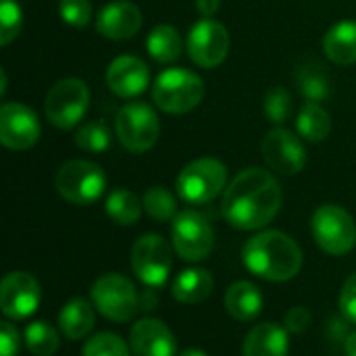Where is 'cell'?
Here are the masks:
<instances>
[{
	"instance_id": "cell-1",
	"label": "cell",
	"mask_w": 356,
	"mask_h": 356,
	"mask_svg": "<svg viewBox=\"0 0 356 356\" xmlns=\"http://www.w3.org/2000/svg\"><path fill=\"white\" fill-rule=\"evenodd\" d=\"M282 188L267 169H246L227 186L221 213L236 229H261L275 219L282 209Z\"/></svg>"
},
{
	"instance_id": "cell-2",
	"label": "cell",
	"mask_w": 356,
	"mask_h": 356,
	"mask_svg": "<svg viewBox=\"0 0 356 356\" xmlns=\"http://www.w3.org/2000/svg\"><path fill=\"white\" fill-rule=\"evenodd\" d=\"M242 259L250 273L267 282H288L302 267L298 244L282 232H261L250 238L242 250Z\"/></svg>"
},
{
	"instance_id": "cell-3",
	"label": "cell",
	"mask_w": 356,
	"mask_h": 356,
	"mask_svg": "<svg viewBox=\"0 0 356 356\" xmlns=\"http://www.w3.org/2000/svg\"><path fill=\"white\" fill-rule=\"evenodd\" d=\"M204 98V81L190 69H167L152 86L154 104L171 115L196 108Z\"/></svg>"
},
{
	"instance_id": "cell-4",
	"label": "cell",
	"mask_w": 356,
	"mask_h": 356,
	"mask_svg": "<svg viewBox=\"0 0 356 356\" xmlns=\"http://www.w3.org/2000/svg\"><path fill=\"white\" fill-rule=\"evenodd\" d=\"M227 184V167L219 159H196L177 175V192L190 204L211 202Z\"/></svg>"
},
{
	"instance_id": "cell-5",
	"label": "cell",
	"mask_w": 356,
	"mask_h": 356,
	"mask_svg": "<svg viewBox=\"0 0 356 356\" xmlns=\"http://www.w3.org/2000/svg\"><path fill=\"white\" fill-rule=\"evenodd\" d=\"M115 131L119 142L129 152L150 150L161 134V121L146 102H127L121 106L115 119Z\"/></svg>"
},
{
	"instance_id": "cell-6",
	"label": "cell",
	"mask_w": 356,
	"mask_h": 356,
	"mask_svg": "<svg viewBox=\"0 0 356 356\" xmlns=\"http://www.w3.org/2000/svg\"><path fill=\"white\" fill-rule=\"evenodd\" d=\"M313 238L321 250L342 257L356 246V223L348 211L336 204H323L313 215Z\"/></svg>"
},
{
	"instance_id": "cell-7",
	"label": "cell",
	"mask_w": 356,
	"mask_h": 356,
	"mask_svg": "<svg viewBox=\"0 0 356 356\" xmlns=\"http://www.w3.org/2000/svg\"><path fill=\"white\" fill-rule=\"evenodd\" d=\"M54 186L65 200L73 204H92L102 196L106 175L90 161H69L56 171Z\"/></svg>"
},
{
	"instance_id": "cell-8",
	"label": "cell",
	"mask_w": 356,
	"mask_h": 356,
	"mask_svg": "<svg viewBox=\"0 0 356 356\" xmlns=\"http://www.w3.org/2000/svg\"><path fill=\"white\" fill-rule=\"evenodd\" d=\"M90 104V90L88 86L77 79V77H67L56 81L44 102V113L46 119L58 127V129H69L81 121Z\"/></svg>"
},
{
	"instance_id": "cell-9",
	"label": "cell",
	"mask_w": 356,
	"mask_h": 356,
	"mask_svg": "<svg viewBox=\"0 0 356 356\" xmlns=\"http://www.w3.org/2000/svg\"><path fill=\"white\" fill-rule=\"evenodd\" d=\"M171 240L175 252L184 261L196 263V261H204L213 252L215 232L204 215L196 211H181L173 219Z\"/></svg>"
},
{
	"instance_id": "cell-10",
	"label": "cell",
	"mask_w": 356,
	"mask_h": 356,
	"mask_svg": "<svg viewBox=\"0 0 356 356\" xmlns=\"http://www.w3.org/2000/svg\"><path fill=\"white\" fill-rule=\"evenodd\" d=\"M94 307L111 321L125 323L138 313V292L121 273H106L92 286Z\"/></svg>"
},
{
	"instance_id": "cell-11",
	"label": "cell",
	"mask_w": 356,
	"mask_h": 356,
	"mask_svg": "<svg viewBox=\"0 0 356 356\" xmlns=\"http://www.w3.org/2000/svg\"><path fill=\"white\" fill-rule=\"evenodd\" d=\"M173 265V252L163 236L146 234L131 248V269L148 288H161Z\"/></svg>"
},
{
	"instance_id": "cell-12",
	"label": "cell",
	"mask_w": 356,
	"mask_h": 356,
	"mask_svg": "<svg viewBox=\"0 0 356 356\" xmlns=\"http://www.w3.org/2000/svg\"><path fill=\"white\" fill-rule=\"evenodd\" d=\"M186 48H188L190 58L198 67L213 69V67L221 65L227 56L229 33L219 21L202 19L190 29Z\"/></svg>"
},
{
	"instance_id": "cell-13",
	"label": "cell",
	"mask_w": 356,
	"mask_h": 356,
	"mask_svg": "<svg viewBox=\"0 0 356 356\" xmlns=\"http://www.w3.org/2000/svg\"><path fill=\"white\" fill-rule=\"evenodd\" d=\"M40 138V121L38 115L21 104L6 102L0 108V142L8 150H27Z\"/></svg>"
},
{
	"instance_id": "cell-14",
	"label": "cell",
	"mask_w": 356,
	"mask_h": 356,
	"mask_svg": "<svg viewBox=\"0 0 356 356\" xmlns=\"http://www.w3.org/2000/svg\"><path fill=\"white\" fill-rule=\"evenodd\" d=\"M261 150L265 163L282 175H296L307 165V150L300 138L288 129L269 131L261 144Z\"/></svg>"
},
{
	"instance_id": "cell-15",
	"label": "cell",
	"mask_w": 356,
	"mask_h": 356,
	"mask_svg": "<svg viewBox=\"0 0 356 356\" xmlns=\"http://www.w3.org/2000/svg\"><path fill=\"white\" fill-rule=\"evenodd\" d=\"M40 296V286L33 275L13 271L0 284V311L8 319H25L38 311Z\"/></svg>"
},
{
	"instance_id": "cell-16",
	"label": "cell",
	"mask_w": 356,
	"mask_h": 356,
	"mask_svg": "<svg viewBox=\"0 0 356 356\" xmlns=\"http://www.w3.org/2000/svg\"><path fill=\"white\" fill-rule=\"evenodd\" d=\"M150 81V71L146 63L138 56L125 54L117 56L106 69V86L119 98L140 96Z\"/></svg>"
},
{
	"instance_id": "cell-17",
	"label": "cell",
	"mask_w": 356,
	"mask_h": 356,
	"mask_svg": "<svg viewBox=\"0 0 356 356\" xmlns=\"http://www.w3.org/2000/svg\"><path fill=\"white\" fill-rule=\"evenodd\" d=\"M134 356H175L177 342L173 332L159 319H142L129 332Z\"/></svg>"
},
{
	"instance_id": "cell-18",
	"label": "cell",
	"mask_w": 356,
	"mask_h": 356,
	"mask_svg": "<svg viewBox=\"0 0 356 356\" xmlns=\"http://www.w3.org/2000/svg\"><path fill=\"white\" fill-rule=\"evenodd\" d=\"M140 27L142 13L129 0H115L106 4L96 19L98 33L108 40H129L140 31Z\"/></svg>"
},
{
	"instance_id": "cell-19",
	"label": "cell",
	"mask_w": 356,
	"mask_h": 356,
	"mask_svg": "<svg viewBox=\"0 0 356 356\" xmlns=\"http://www.w3.org/2000/svg\"><path fill=\"white\" fill-rule=\"evenodd\" d=\"M288 330L277 323L254 325L244 340V356H288Z\"/></svg>"
},
{
	"instance_id": "cell-20",
	"label": "cell",
	"mask_w": 356,
	"mask_h": 356,
	"mask_svg": "<svg viewBox=\"0 0 356 356\" xmlns=\"http://www.w3.org/2000/svg\"><path fill=\"white\" fill-rule=\"evenodd\" d=\"M225 309L238 321H252L263 311V294L250 282H236L227 288Z\"/></svg>"
},
{
	"instance_id": "cell-21",
	"label": "cell",
	"mask_w": 356,
	"mask_h": 356,
	"mask_svg": "<svg viewBox=\"0 0 356 356\" xmlns=\"http://www.w3.org/2000/svg\"><path fill=\"white\" fill-rule=\"evenodd\" d=\"M325 56L336 65L356 63V21H340L323 38Z\"/></svg>"
},
{
	"instance_id": "cell-22",
	"label": "cell",
	"mask_w": 356,
	"mask_h": 356,
	"mask_svg": "<svg viewBox=\"0 0 356 356\" xmlns=\"http://www.w3.org/2000/svg\"><path fill=\"white\" fill-rule=\"evenodd\" d=\"M213 286H215V280L207 269H186L175 277L171 292L177 302L198 305L211 296Z\"/></svg>"
},
{
	"instance_id": "cell-23",
	"label": "cell",
	"mask_w": 356,
	"mask_h": 356,
	"mask_svg": "<svg viewBox=\"0 0 356 356\" xmlns=\"http://www.w3.org/2000/svg\"><path fill=\"white\" fill-rule=\"evenodd\" d=\"M96 307H92L88 300L83 298H75L71 302H67L58 315V325L60 332L69 338V340H81L83 336H88L94 330L96 323Z\"/></svg>"
},
{
	"instance_id": "cell-24",
	"label": "cell",
	"mask_w": 356,
	"mask_h": 356,
	"mask_svg": "<svg viewBox=\"0 0 356 356\" xmlns=\"http://www.w3.org/2000/svg\"><path fill=\"white\" fill-rule=\"evenodd\" d=\"M146 50L156 63H173L181 56L184 42L173 25H156L146 38Z\"/></svg>"
},
{
	"instance_id": "cell-25",
	"label": "cell",
	"mask_w": 356,
	"mask_h": 356,
	"mask_svg": "<svg viewBox=\"0 0 356 356\" xmlns=\"http://www.w3.org/2000/svg\"><path fill=\"white\" fill-rule=\"evenodd\" d=\"M296 81L309 102H323L332 96V81L319 63H305L296 71Z\"/></svg>"
},
{
	"instance_id": "cell-26",
	"label": "cell",
	"mask_w": 356,
	"mask_h": 356,
	"mask_svg": "<svg viewBox=\"0 0 356 356\" xmlns=\"http://www.w3.org/2000/svg\"><path fill=\"white\" fill-rule=\"evenodd\" d=\"M296 129L309 142H323L332 131V117L319 102H307L296 119Z\"/></svg>"
},
{
	"instance_id": "cell-27",
	"label": "cell",
	"mask_w": 356,
	"mask_h": 356,
	"mask_svg": "<svg viewBox=\"0 0 356 356\" xmlns=\"http://www.w3.org/2000/svg\"><path fill=\"white\" fill-rule=\"evenodd\" d=\"M144 204L129 190H115L106 198V213L119 225H134L142 215Z\"/></svg>"
},
{
	"instance_id": "cell-28",
	"label": "cell",
	"mask_w": 356,
	"mask_h": 356,
	"mask_svg": "<svg viewBox=\"0 0 356 356\" xmlns=\"http://www.w3.org/2000/svg\"><path fill=\"white\" fill-rule=\"evenodd\" d=\"M58 334L52 325L44 321H33L25 330V346L35 356H50L58 350Z\"/></svg>"
},
{
	"instance_id": "cell-29",
	"label": "cell",
	"mask_w": 356,
	"mask_h": 356,
	"mask_svg": "<svg viewBox=\"0 0 356 356\" xmlns=\"http://www.w3.org/2000/svg\"><path fill=\"white\" fill-rule=\"evenodd\" d=\"M111 142H113V134L104 121H90L81 125L75 134L77 148L94 152V154L106 152L111 148Z\"/></svg>"
},
{
	"instance_id": "cell-30",
	"label": "cell",
	"mask_w": 356,
	"mask_h": 356,
	"mask_svg": "<svg viewBox=\"0 0 356 356\" xmlns=\"http://www.w3.org/2000/svg\"><path fill=\"white\" fill-rule=\"evenodd\" d=\"M144 211L154 221H169L177 217V202L173 194L165 188H150L142 198Z\"/></svg>"
},
{
	"instance_id": "cell-31",
	"label": "cell",
	"mask_w": 356,
	"mask_h": 356,
	"mask_svg": "<svg viewBox=\"0 0 356 356\" xmlns=\"http://www.w3.org/2000/svg\"><path fill=\"white\" fill-rule=\"evenodd\" d=\"M263 111L267 115L269 121L282 125L286 123L292 113H294V100L290 96V92L282 86H275L271 88L267 94H265V102H263Z\"/></svg>"
},
{
	"instance_id": "cell-32",
	"label": "cell",
	"mask_w": 356,
	"mask_h": 356,
	"mask_svg": "<svg viewBox=\"0 0 356 356\" xmlns=\"http://www.w3.org/2000/svg\"><path fill=\"white\" fill-rule=\"evenodd\" d=\"M81 356H131L127 344L115 334H98L86 346Z\"/></svg>"
},
{
	"instance_id": "cell-33",
	"label": "cell",
	"mask_w": 356,
	"mask_h": 356,
	"mask_svg": "<svg viewBox=\"0 0 356 356\" xmlns=\"http://www.w3.org/2000/svg\"><path fill=\"white\" fill-rule=\"evenodd\" d=\"M21 8L15 0H0V44H10L21 31Z\"/></svg>"
},
{
	"instance_id": "cell-34",
	"label": "cell",
	"mask_w": 356,
	"mask_h": 356,
	"mask_svg": "<svg viewBox=\"0 0 356 356\" xmlns=\"http://www.w3.org/2000/svg\"><path fill=\"white\" fill-rule=\"evenodd\" d=\"M60 19L73 27H86L92 19V4L88 0H60Z\"/></svg>"
},
{
	"instance_id": "cell-35",
	"label": "cell",
	"mask_w": 356,
	"mask_h": 356,
	"mask_svg": "<svg viewBox=\"0 0 356 356\" xmlns=\"http://www.w3.org/2000/svg\"><path fill=\"white\" fill-rule=\"evenodd\" d=\"M340 311L346 321L356 323V273H353L340 292Z\"/></svg>"
},
{
	"instance_id": "cell-36",
	"label": "cell",
	"mask_w": 356,
	"mask_h": 356,
	"mask_svg": "<svg viewBox=\"0 0 356 356\" xmlns=\"http://www.w3.org/2000/svg\"><path fill=\"white\" fill-rule=\"evenodd\" d=\"M19 353V332L13 323H0V356H15Z\"/></svg>"
},
{
	"instance_id": "cell-37",
	"label": "cell",
	"mask_w": 356,
	"mask_h": 356,
	"mask_svg": "<svg viewBox=\"0 0 356 356\" xmlns=\"http://www.w3.org/2000/svg\"><path fill=\"white\" fill-rule=\"evenodd\" d=\"M311 325V313L302 307H294L286 315V330L292 334H300Z\"/></svg>"
},
{
	"instance_id": "cell-38",
	"label": "cell",
	"mask_w": 356,
	"mask_h": 356,
	"mask_svg": "<svg viewBox=\"0 0 356 356\" xmlns=\"http://www.w3.org/2000/svg\"><path fill=\"white\" fill-rule=\"evenodd\" d=\"M221 6V0H196V8L202 17H213Z\"/></svg>"
},
{
	"instance_id": "cell-39",
	"label": "cell",
	"mask_w": 356,
	"mask_h": 356,
	"mask_svg": "<svg viewBox=\"0 0 356 356\" xmlns=\"http://www.w3.org/2000/svg\"><path fill=\"white\" fill-rule=\"evenodd\" d=\"M346 356H356V332L346 340Z\"/></svg>"
},
{
	"instance_id": "cell-40",
	"label": "cell",
	"mask_w": 356,
	"mask_h": 356,
	"mask_svg": "<svg viewBox=\"0 0 356 356\" xmlns=\"http://www.w3.org/2000/svg\"><path fill=\"white\" fill-rule=\"evenodd\" d=\"M179 356H207V353H202V350H186L184 355Z\"/></svg>"
}]
</instances>
